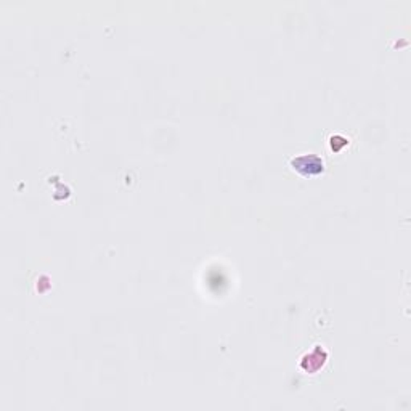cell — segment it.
I'll use <instances>...</instances> for the list:
<instances>
[{
	"label": "cell",
	"instance_id": "obj_1",
	"mask_svg": "<svg viewBox=\"0 0 411 411\" xmlns=\"http://www.w3.org/2000/svg\"><path fill=\"white\" fill-rule=\"evenodd\" d=\"M289 166L293 167V171L299 172L304 177H315L325 171V161L316 155H302L295 156L289 162Z\"/></svg>",
	"mask_w": 411,
	"mask_h": 411
}]
</instances>
